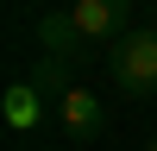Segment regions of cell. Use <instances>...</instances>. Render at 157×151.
I'll use <instances>...</instances> for the list:
<instances>
[{
	"mask_svg": "<svg viewBox=\"0 0 157 151\" xmlns=\"http://www.w3.org/2000/svg\"><path fill=\"white\" fill-rule=\"evenodd\" d=\"M107 82L126 101H157V25H132L107 50Z\"/></svg>",
	"mask_w": 157,
	"mask_h": 151,
	"instance_id": "6da1fadb",
	"label": "cell"
},
{
	"mask_svg": "<svg viewBox=\"0 0 157 151\" xmlns=\"http://www.w3.org/2000/svg\"><path fill=\"white\" fill-rule=\"evenodd\" d=\"M57 126L69 138H82V145H94L101 132H107V107H101V95L88 82H69V88H57Z\"/></svg>",
	"mask_w": 157,
	"mask_h": 151,
	"instance_id": "7a4b0ae2",
	"label": "cell"
},
{
	"mask_svg": "<svg viewBox=\"0 0 157 151\" xmlns=\"http://www.w3.org/2000/svg\"><path fill=\"white\" fill-rule=\"evenodd\" d=\"M88 38L75 32V19L69 13H44V19H38V57H50V63H63V69H82L88 63Z\"/></svg>",
	"mask_w": 157,
	"mask_h": 151,
	"instance_id": "3957f363",
	"label": "cell"
},
{
	"mask_svg": "<svg viewBox=\"0 0 157 151\" xmlns=\"http://www.w3.org/2000/svg\"><path fill=\"white\" fill-rule=\"evenodd\" d=\"M0 120H6L13 132H38V126H44V88H38L32 76L6 82L0 88Z\"/></svg>",
	"mask_w": 157,
	"mask_h": 151,
	"instance_id": "277c9868",
	"label": "cell"
},
{
	"mask_svg": "<svg viewBox=\"0 0 157 151\" xmlns=\"http://www.w3.org/2000/svg\"><path fill=\"white\" fill-rule=\"evenodd\" d=\"M120 6H132V13H138V0H120Z\"/></svg>",
	"mask_w": 157,
	"mask_h": 151,
	"instance_id": "5b68a950",
	"label": "cell"
},
{
	"mask_svg": "<svg viewBox=\"0 0 157 151\" xmlns=\"http://www.w3.org/2000/svg\"><path fill=\"white\" fill-rule=\"evenodd\" d=\"M145 151H157V138H145Z\"/></svg>",
	"mask_w": 157,
	"mask_h": 151,
	"instance_id": "8992f818",
	"label": "cell"
}]
</instances>
